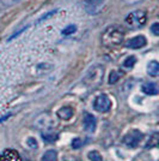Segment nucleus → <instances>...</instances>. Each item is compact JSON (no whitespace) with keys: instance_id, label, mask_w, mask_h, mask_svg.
<instances>
[{"instance_id":"f257e3e1","label":"nucleus","mask_w":159,"mask_h":161,"mask_svg":"<svg viewBox=\"0 0 159 161\" xmlns=\"http://www.w3.org/2000/svg\"><path fill=\"white\" fill-rule=\"evenodd\" d=\"M125 37V31L119 25H110L104 30L102 34V43L106 48H116L123 42Z\"/></svg>"},{"instance_id":"f03ea898","label":"nucleus","mask_w":159,"mask_h":161,"mask_svg":"<svg viewBox=\"0 0 159 161\" xmlns=\"http://www.w3.org/2000/svg\"><path fill=\"white\" fill-rule=\"evenodd\" d=\"M104 76V67L100 65H95L86 72L84 77V84L89 88H96L98 87Z\"/></svg>"},{"instance_id":"7ed1b4c3","label":"nucleus","mask_w":159,"mask_h":161,"mask_svg":"<svg viewBox=\"0 0 159 161\" xmlns=\"http://www.w3.org/2000/svg\"><path fill=\"white\" fill-rule=\"evenodd\" d=\"M147 22V14L145 11H134L126 17V24L132 29H140Z\"/></svg>"},{"instance_id":"20e7f679","label":"nucleus","mask_w":159,"mask_h":161,"mask_svg":"<svg viewBox=\"0 0 159 161\" xmlns=\"http://www.w3.org/2000/svg\"><path fill=\"white\" fill-rule=\"evenodd\" d=\"M142 138H144L142 132H140L139 130L134 129V130H131L129 132H127L123 136L122 143L128 148H136L140 144V142L142 141Z\"/></svg>"},{"instance_id":"39448f33","label":"nucleus","mask_w":159,"mask_h":161,"mask_svg":"<svg viewBox=\"0 0 159 161\" xmlns=\"http://www.w3.org/2000/svg\"><path fill=\"white\" fill-rule=\"evenodd\" d=\"M93 108L100 113H106L111 108V100L105 94L98 95L93 101Z\"/></svg>"},{"instance_id":"423d86ee","label":"nucleus","mask_w":159,"mask_h":161,"mask_svg":"<svg viewBox=\"0 0 159 161\" xmlns=\"http://www.w3.org/2000/svg\"><path fill=\"white\" fill-rule=\"evenodd\" d=\"M106 0H83V6L87 14H97L102 11Z\"/></svg>"},{"instance_id":"0eeeda50","label":"nucleus","mask_w":159,"mask_h":161,"mask_svg":"<svg viewBox=\"0 0 159 161\" xmlns=\"http://www.w3.org/2000/svg\"><path fill=\"white\" fill-rule=\"evenodd\" d=\"M83 125H84V130L86 132H90V134L95 132L96 126H97V119H96V117L92 115L91 113H84Z\"/></svg>"},{"instance_id":"6e6552de","label":"nucleus","mask_w":159,"mask_h":161,"mask_svg":"<svg viewBox=\"0 0 159 161\" xmlns=\"http://www.w3.org/2000/svg\"><path fill=\"white\" fill-rule=\"evenodd\" d=\"M147 43V40H146L145 36L142 35H138L135 37H132L126 42V47L129 48V49H139V48H142L146 46Z\"/></svg>"},{"instance_id":"1a4fd4ad","label":"nucleus","mask_w":159,"mask_h":161,"mask_svg":"<svg viewBox=\"0 0 159 161\" xmlns=\"http://www.w3.org/2000/svg\"><path fill=\"white\" fill-rule=\"evenodd\" d=\"M0 161H22L19 154L13 150V149H7L5 150L1 156H0Z\"/></svg>"},{"instance_id":"9d476101","label":"nucleus","mask_w":159,"mask_h":161,"mask_svg":"<svg viewBox=\"0 0 159 161\" xmlns=\"http://www.w3.org/2000/svg\"><path fill=\"white\" fill-rule=\"evenodd\" d=\"M141 90H142V93H145L146 95H157V94H159L158 86H157L156 83H152V82H148V83L142 84Z\"/></svg>"},{"instance_id":"9b49d317","label":"nucleus","mask_w":159,"mask_h":161,"mask_svg":"<svg viewBox=\"0 0 159 161\" xmlns=\"http://www.w3.org/2000/svg\"><path fill=\"white\" fill-rule=\"evenodd\" d=\"M73 108L72 107H62L60 108L59 111H58V117H59L60 119H62V120H68V119H71L73 117Z\"/></svg>"},{"instance_id":"f8f14e48","label":"nucleus","mask_w":159,"mask_h":161,"mask_svg":"<svg viewBox=\"0 0 159 161\" xmlns=\"http://www.w3.org/2000/svg\"><path fill=\"white\" fill-rule=\"evenodd\" d=\"M147 74L152 77H158L159 76V63L156 60H152L147 65Z\"/></svg>"},{"instance_id":"ddd939ff","label":"nucleus","mask_w":159,"mask_h":161,"mask_svg":"<svg viewBox=\"0 0 159 161\" xmlns=\"http://www.w3.org/2000/svg\"><path fill=\"white\" fill-rule=\"evenodd\" d=\"M159 146V134L158 132H156V134H153L150 136V138L147 140L145 144V148L146 149H151V148H154Z\"/></svg>"},{"instance_id":"4468645a","label":"nucleus","mask_w":159,"mask_h":161,"mask_svg":"<svg viewBox=\"0 0 159 161\" xmlns=\"http://www.w3.org/2000/svg\"><path fill=\"white\" fill-rule=\"evenodd\" d=\"M42 161H58V153L53 149L47 150L42 156Z\"/></svg>"},{"instance_id":"2eb2a0df","label":"nucleus","mask_w":159,"mask_h":161,"mask_svg":"<svg viewBox=\"0 0 159 161\" xmlns=\"http://www.w3.org/2000/svg\"><path fill=\"white\" fill-rule=\"evenodd\" d=\"M87 158L91 161H103V158L100 153H98L97 150H91L89 154H87Z\"/></svg>"},{"instance_id":"dca6fc26","label":"nucleus","mask_w":159,"mask_h":161,"mask_svg":"<svg viewBox=\"0 0 159 161\" xmlns=\"http://www.w3.org/2000/svg\"><path fill=\"white\" fill-rule=\"evenodd\" d=\"M135 63H136V58L135 57H128L126 60L123 61V67H126V69H132L134 65H135Z\"/></svg>"},{"instance_id":"f3484780","label":"nucleus","mask_w":159,"mask_h":161,"mask_svg":"<svg viewBox=\"0 0 159 161\" xmlns=\"http://www.w3.org/2000/svg\"><path fill=\"white\" fill-rule=\"evenodd\" d=\"M58 14V10H52V11H49V12H47V14H44L42 17H40V18H38V20H37V24H40V23H42V22L49 19L50 17H53L54 14Z\"/></svg>"},{"instance_id":"a211bd4d","label":"nucleus","mask_w":159,"mask_h":161,"mask_svg":"<svg viewBox=\"0 0 159 161\" xmlns=\"http://www.w3.org/2000/svg\"><path fill=\"white\" fill-rule=\"evenodd\" d=\"M121 77V74H119L117 71H111V74L109 76V84H114V83H116L119 78Z\"/></svg>"},{"instance_id":"6ab92c4d","label":"nucleus","mask_w":159,"mask_h":161,"mask_svg":"<svg viewBox=\"0 0 159 161\" xmlns=\"http://www.w3.org/2000/svg\"><path fill=\"white\" fill-rule=\"evenodd\" d=\"M83 144H84V141L81 138H79V137L74 138L72 141V148H74V149H79V148L83 147Z\"/></svg>"},{"instance_id":"aec40b11","label":"nucleus","mask_w":159,"mask_h":161,"mask_svg":"<svg viewBox=\"0 0 159 161\" xmlns=\"http://www.w3.org/2000/svg\"><path fill=\"white\" fill-rule=\"evenodd\" d=\"M75 31H77V27L75 25H68V27H66L62 30V34L64 35H71V34L75 33Z\"/></svg>"},{"instance_id":"412c9836","label":"nucleus","mask_w":159,"mask_h":161,"mask_svg":"<svg viewBox=\"0 0 159 161\" xmlns=\"http://www.w3.org/2000/svg\"><path fill=\"white\" fill-rule=\"evenodd\" d=\"M27 144L30 148H33V149H37V148H38V143H37V141H36L33 137H29V138H28Z\"/></svg>"},{"instance_id":"4be33fe9","label":"nucleus","mask_w":159,"mask_h":161,"mask_svg":"<svg viewBox=\"0 0 159 161\" xmlns=\"http://www.w3.org/2000/svg\"><path fill=\"white\" fill-rule=\"evenodd\" d=\"M151 31H152V34H154L156 36H159V23H154V24H152Z\"/></svg>"},{"instance_id":"5701e85b","label":"nucleus","mask_w":159,"mask_h":161,"mask_svg":"<svg viewBox=\"0 0 159 161\" xmlns=\"http://www.w3.org/2000/svg\"><path fill=\"white\" fill-rule=\"evenodd\" d=\"M126 4H129V5H133V4H138V3H141L144 0H123Z\"/></svg>"},{"instance_id":"b1692460","label":"nucleus","mask_w":159,"mask_h":161,"mask_svg":"<svg viewBox=\"0 0 159 161\" xmlns=\"http://www.w3.org/2000/svg\"><path fill=\"white\" fill-rule=\"evenodd\" d=\"M17 1H19V0H3V3H4L5 5H12V4L17 3Z\"/></svg>"}]
</instances>
